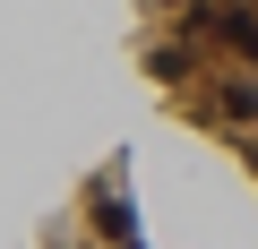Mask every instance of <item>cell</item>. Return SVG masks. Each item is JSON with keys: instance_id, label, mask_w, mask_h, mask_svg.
Listing matches in <instances>:
<instances>
[{"instance_id": "obj_4", "label": "cell", "mask_w": 258, "mask_h": 249, "mask_svg": "<svg viewBox=\"0 0 258 249\" xmlns=\"http://www.w3.org/2000/svg\"><path fill=\"white\" fill-rule=\"evenodd\" d=\"M249 163H258V138H249Z\"/></svg>"}, {"instance_id": "obj_3", "label": "cell", "mask_w": 258, "mask_h": 249, "mask_svg": "<svg viewBox=\"0 0 258 249\" xmlns=\"http://www.w3.org/2000/svg\"><path fill=\"white\" fill-rule=\"evenodd\" d=\"M147 69H155V77H181V69H189V52H181V43H155V60H147Z\"/></svg>"}, {"instance_id": "obj_2", "label": "cell", "mask_w": 258, "mask_h": 249, "mask_svg": "<svg viewBox=\"0 0 258 249\" xmlns=\"http://www.w3.org/2000/svg\"><path fill=\"white\" fill-rule=\"evenodd\" d=\"M215 112L224 120H258V77H224L215 86Z\"/></svg>"}, {"instance_id": "obj_1", "label": "cell", "mask_w": 258, "mask_h": 249, "mask_svg": "<svg viewBox=\"0 0 258 249\" xmlns=\"http://www.w3.org/2000/svg\"><path fill=\"white\" fill-rule=\"evenodd\" d=\"M95 232H103V240H120V249H138V215H129V189H120V181H103V189H95Z\"/></svg>"}]
</instances>
